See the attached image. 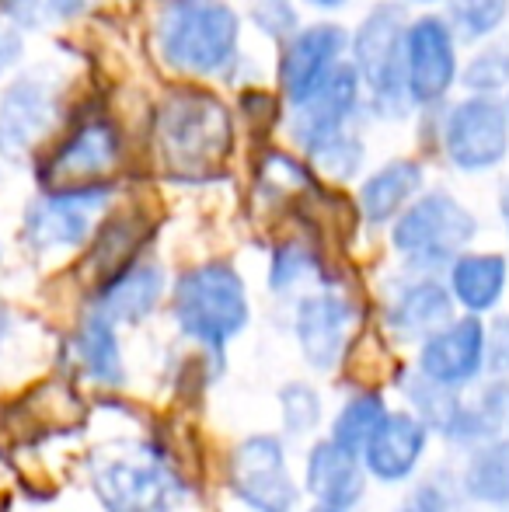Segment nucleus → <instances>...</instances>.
<instances>
[{"mask_svg": "<svg viewBox=\"0 0 509 512\" xmlns=\"http://www.w3.org/2000/svg\"><path fill=\"white\" fill-rule=\"evenodd\" d=\"M171 321L182 342L196 345L213 366H224L231 345L252 324L248 283L231 262L185 269L171 286Z\"/></svg>", "mask_w": 509, "mask_h": 512, "instance_id": "1", "label": "nucleus"}, {"mask_svg": "<svg viewBox=\"0 0 509 512\" xmlns=\"http://www.w3.org/2000/svg\"><path fill=\"white\" fill-rule=\"evenodd\" d=\"M88 488L105 512H182L192 485L154 443H112L88 464Z\"/></svg>", "mask_w": 509, "mask_h": 512, "instance_id": "2", "label": "nucleus"}, {"mask_svg": "<svg viewBox=\"0 0 509 512\" xmlns=\"http://www.w3.org/2000/svg\"><path fill=\"white\" fill-rule=\"evenodd\" d=\"M161 164L175 178L199 182L213 175L217 164L231 154L234 126L224 102L196 88H178L157 108L154 126Z\"/></svg>", "mask_w": 509, "mask_h": 512, "instance_id": "3", "label": "nucleus"}, {"mask_svg": "<svg viewBox=\"0 0 509 512\" xmlns=\"http://www.w3.org/2000/svg\"><path fill=\"white\" fill-rule=\"evenodd\" d=\"M241 18L227 0H168L157 18L164 63L189 77L227 74L238 60Z\"/></svg>", "mask_w": 509, "mask_h": 512, "instance_id": "4", "label": "nucleus"}, {"mask_svg": "<svg viewBox=\"0 0 509 512\" xmlns=\"http://www.w3.org/2000/svg\"><path fill=\"white\" fill-rule=\"evenodd\" d=\"M478 223L471 209L450 192H422L398 220L391 223V248L408 272L450 269L475 237Z\"/></svg>", "mask_w": 509, "mask_h": 512, "instance_id": "5", "label": "nucleus"}, {"mask_svg": "<svg viewBox=\"0 0 509 512\" xmlns=\"http://www.w3.org/2000/svg\"><path fill=\"white\" fill-rule=\"evenodd\" d=\"M227 488L245 512H304L300 471L279 432H248L234 443Z\"/></svg>", "mask_w": 509, "mask_h": 512, "instance_id": "6", "label": "nucleus"}, {"mask_svg": "<svg viewBox=\"0 0 509 512\" xmlns=\"http://www.w3.org/2000/svg\"><path fill=\"white\" fill-rule=\"evenodd\" d=\"M360 317V304L342 286L321 283L300 293L290 307V338L300 363L318 377L339 370L353 349Z\"/></svg>", "mask_w": 509, "mask_h": 512, "instance_id": "7", "label": "nucleus"}, {"mask_svg": "<svg viewBox=\"0 0 509 512\" xmlns=\"http://www.w3.org/2000/svg\"><path fill=\"white\" fill-rule=\"evenodd\" d=\"M405 14L394 4H377L353 35V67L381 115L408 112L405 88Z\"/></svg>", "mask_w": 509, "mask_h": 512, "instance_id": "8", "label": "nucleus"}, {"mask_svg": "<svg viewBox=\"0 0 509 512\" xmlns=\"http://www.w3.org/2000/svg\"><path fill=\"white\" fill-rule=\"evenodd\" d=\"M112 203V185H84V189L42 192L21 213V244L32 255L53 258L88 244L98 216Z\"/></svg>", "mask_w": 509, "mask_h": 512, "instance_id": "9", "label": "nucleus"}, {"mask_svg": "<svg viewBox=\"0 0 509 512\" xmlns=\"http://www.w3.org/2000/svg\"><path fill=\"white\" fill-rule=\"evenodd\" d=\"M412 370L443 391L464 394L478 387L485 377V321L461 314L443 324L415 349Z\"/></svg>", "mask_w": 509, "mask_h": 512, "instance_id": "10", "label": "nucleus"}, {"mask_svg": "<svg viewBox=\"0 0 509 512\" xmlns=\"http://www.w3.org/2000/svg\"><path fill=\"white\" fill-rule=\"evenodd\" d=\"M300 488L304 499L314 509L332 512H360L363 499L370 492V474L363 467V457L335 439L318 436L300 453Z\"/></svg>", "mask_w": 509, "mask_h": 512, "instance_id": "11", "label": "nucleus"}, {"mask_svg": "<svg viewBox=\"0 0 509 512\" xmlns=\"http://www.w3.org/2000/svg\"><path fill=\"white\" fill-rule=\"evenodd\" d=\"M443 150L461 171L496 168L509 150V112L496 98L475 95L454 105L443 122Z\"/></svg>", "mask_w": 509, "mask_h": 512, "instance_id": "12", "label": "nucleus"}, {"mask_svg": "<svg viewBox=\"0 0 509 512\" xmlns=\"http://www.w3.org/2000/svg\"><path fill=\"white\" fill-rule=\"evenodd\" d=\"M60 112V84L49 74H21L0 98V157L21 161L53 129Z\"/></svg>", "mask_w": 509, "mask_h": 512, "instance_id": "13", "label": "nucleus"}, {"mask_svg": "<svg viewBox=\"0 0 509 512\" xmlns=\"http://www.w3.org/2000/svg\"><path fill=\"white\" fill-rule=\"evenodd\" d=\"M457 81L454 32L443 18H419L405 32V88L412 105L443 102Z\"/></svg>", "mask_w": 509, "mask_h": 512, "instance_id": "14", "label": "nucleus"}, {"mask_svg": "<svg viewBox=\"0 0 509 512\" xmlns=\"http://www.w3.org/2000/svg\"><path fill=\"white\" fill-rule=\"evenodd\" d=\"M454 321V297L436 276L405 272L384 290V328L398 342L422 345L433 331Z\"/></svg>", "mask_w": 509, "mask_h": 512, "instance_id": "15", "label": "nucleus"}, {"mask_svg": "<svg viewBox=\"0 0 509 512\" xmlns=\"http://www.w3.org/2000/svg\"><path fill=\"white\" fill-rule=\"evenodd\" d=\"M119 154H123V140H119V129L112 126L109 119L81 122V126L63 140V147L49 157L46 168H42L46 192L102 185L98 178L116 168Z\"/></svg>", "mask_w": 509, "mask_h": 512, "instance_id": "16", "label": "nucleus"}, {"mask_svg": "<svg viewBox=\"0 0 509 512\" xmlns=\"http://www.w3.org/2000/svg\"><path fill=\"white\" fill-rule=\"evenodd\" d=\"M429 439H433V432L422 418H415L408 408H391V415L374 432L367 450L360 453L370 481L381 488L412 485L422 460H426Z\"/></svg>", "mask_w": 509, "mask_h": 512, "instance_id": "17", "label": "nucleus"}, {"mask_svg": "<svg viewBox=\"0 0 509 512\" xmlns=\"http://www.w3.org/2000/svg\"><path fill=\"white\" fill-rule=\"evenodd\" d=\"M342 53H346V32L332 21L321 25H307L286 42L283 60H279V84L283 95L293 108L304 105L335 70L342 67Z\"/></svg>", "mask_w": 509, "mask_h": 512, "instance_id": "18", "label": "nucleus"}, {"mask_svg": "<svg viewBox=\"0 0 509 512\" xmlns=\"http://www.w3.org/2000/svg\"><path fill=\"white\" fill-rule=\"evenodd\" d=\"M360 98H363V84L356 74L353 63H342L304 105L293 108L290 119V133L307 154L321 150L328 140L349 133V119L360 112Z\"/></svg>", "mask_w": 509, "mask_h": 512, "instance_id": "19", "label": "nucleus"}, {"mask_svg": "<svg viewBox=\"0 0 509 512\" xmlns=\"http://www.w3.org/2000/svg\"><path fill=\"white\" fill-rule=\"evenodd\" d=\"M164 297H168L164 265L150 262V258H133L119 272L102 279L88 310L109 317L116 328H126V324H143L147 317H154V310L164 304Z\"/></svg>", "mask_w": 509, "mask_h": 512, "instance_id": "20", "label": "nucleus"}, {"mask_svg": "<svg viewBox=\"0 0 509 512\" xmlns=\"http://www.w3.org/2000/svg\"><path fill=\"white\" fill-rule=\"evenodd\" d=\"M70 363L81 373L84 380L98 387H126L129 366H126V349L119 328L109 317L95 314V310H84V317L77 321L74 335H70Z\"/></svg>", "mask_w": 509, "mask_h": 512, "instance_id": "21", "label": "nucleus"}, {"mask_svg": "<svg viewBox=\"0 0 509 512\" xmlns=\"http://www.w3.org/2000/svg\"><path fill=\"white\" fill-rule=\"evenodd\" d=\"M506 276H509V265L503 255L464 251L447 269V290L457 307H464L471 317H482L489 310H496V304L503 300Z\"/></svg>", "mask_w": 509, "mask_h": 512, "instance_id": "22", "label": "nucleus"}, {"mask_svg": "<svg viewBox=\"0 0 509 512\" xmlns=\"http://www.w3.org/2000/svg\"><path fill=\"white\" fill-rule=\"evenodd\" d=\"M422 192V168L415 161H391L360 185V216L370 227L394 223Z\"/></svg>", "mask_w": 509, "mask_h": 512, "instance_id": "23", "label": "nucleus"}, {"mask_svg": "<svg viewBox=\"0 0 509 512\" xmlns=\"http://www.w3.org/2000/svg\"><path fill=\"white\" fill-rule=\"evenodd\" d=\"M457 492L475 506L506 509L509 506V443H482L468 450L457 471Z\"/></svg>", "mask_w": 509, "mask_h": 512, "instance_id": "24", "label": "nucleus"}, {"mask_svg": "<svg viewBox=\"0 0 509 512\" xmlns=\"http://www.w3.org/2000/svg\"><path fill=\"white\" fill-rule=\"evenodd\" d=\"M276 422L286 443H314L325 436V394L307 377H290L276 387Z\"/></svg>", "mask_w": 509, "mask_h": 512, "instance_id": "25", "label": "nucleus"}, {"mask_svg": "<svg viewBox=\"0 0 509 512\" xmlns=\"http://www.w3.org/2000/svg\"><path fill=\"white\" fill-rule=\"evenodd\" d=\"M391 415V405L381 391L374 387H356L339 401V408L332 411V422L325 425V436L335 439L339 446L353 453H363L367 443L374 439V432L384 425V418Z\"/></svg>", "mask_w": 509, "mask_h": 512, "instance_id": "26", "label": "nucleus"}, {"mask_svg": "<svg viewBox=\"0 0 509 512\" xmlns=\"http://www.w3.org/2000/svg\"><path fill=\"white\" fill-rule=\"evenodd\" d=\"M328 283L321 255L314 251V244L307 241H283L272 248L269 272H265V286L272 297H293L314 290V286Z\"/></svg>", "mask_w": 509, "mask_h": 512, "instance_id": "27", "label": "nucleus"}, {"mask_svg": "<svg viewBox=\"0 0 509 512\" xmlns=\"http://www.w3.org/2000/svg\"><path fill=\"white\" fill-rule=\"evenodd\" d=\"M509 14V0H450V32L457 39H485L496 28H503Z\"/></svg>", "mask_w": 509, "mask_h": 512, "instance_id": "28", "label": "nucleus"}, {"mask_svg": "<svg viewBox=\"0 0 509 512\" xmlns=\"http://www.w3.org/2000/svg\"><path fill=\"white\" fill-rule=\"evenodd\" d=\"M457 499H461V492H457V474L436 471V474H429V478L415 481L405 499L391 512H454Z\"/></svg>", "mask_w": 509, "mask_h": 512, "instance_id": "29", "label": "nucleus"}, {"mask_svg": "<svg viewBox=\"0 0 509 512\" xmlns=\"http://www.w3.org/2000/svg\"><path fill=\"white\" fill-rule=\"evenodd\" d=\"M464 88L475 95L492 98L496 91H503L509 84V46H489L468 63L464 70Z\"/></svg>", "mask_w": 509, "mask_h": 512, "instance_id": "30", "label": "nucleus"}, {"mask_svg": "<svg viewBox=\"0 0 509 512\" xmlns=\"http://www.w3.org/2000/svg\"><path fill=\"white\" fill-rule=\"evenodd\" d=\"M311 157H314V164H318L321 171H328L332 178L346 182V178L360 175L367 150H363V143L356 140L353 133H342V136H335V140H328L321 150H314Z\"/></svg>", "mask_w": 509, "mask_h": 512, "instance_id": "31", "label": "nucleus"}, {"mask_svg": "<svg viewBox=\"0 0 509 512\" xmlns=\"http://www.w3.org/2000/svg\"><path fill=\"white\" fill-rule=\"evenodd\" d=\"M255 25L262 28L265 35H272L276 42H290L293 35L300 32L297 28V11H293L286 0H262L255 7Z\"/></svg>", "mask_w": 509, "mask_h": 512, "instance_id": "32", "label": "nucleus"}, {"mask_svg": "<svg viewBox=\"0 0 509 512\" xmlns=\"http://www.w3.org/2000/svg\"><path fill=\"white\" fill-rule=\"evenodd\" d=\"M509 373V317L485 324V377L503 380Z\"/></svg>", "mask_w": 509, "mask_h": 512, "instance_id": "33", "label": "nucleus"}, {"mask_svg": "<svg viewBox=\"0 0 509 512\" xmlns=\"http://www.w3.org/2000/svg\"><path fill=\"white\" fill-rule=\"evenodd\" d=\"M0 14L14 18L18 25H35V18H39V0H0Z\"/></svg>", "mask_w": 509, "mask_h": 512, "instance_id": "34", "label": "nucleus"}, {"mask_svg": "<svg viewBox=\"0 0 509 512\" xmlns=\"http://www.w3.org/2000/svg\"><path fill=\"white\" fill-rule=\"evenodd\" d=\"M46 7L56 18H77V14L88 7V0H46Z\"/></svg>", "mask_w": 509, "mask_h": 512, "instance_id": "35", "label": "nucleus"}, {"mask_svg": "<svg viewBox=\"0 0 509 512\" xmlns=\"http://www.w3.org/2000/svg\"><path fill=\"white\" fill-rule=\"evenodd\" d=\"M14 338V317H11V307L0 300V352L7 349V342Z\"/></svg>", "mask_w": 509, "mask_h": 512, "instance_id": "36", "label": "nucleus"}, {"mask_svg": "<svg viewBox=\"0 0 509 512\" xmlns=\"http://www.w3.org/2000/svg\"><path fill=\"white\" fill-rule=\"evenodd\" d=\"M304 4L321 7V11H335V7H342V4H346V0H304Z\"/></svg>", "mask_w": 509, "mask_h": 512, "instance_id": "37", "label": "nucleus"}, {"mask_svg": "<svg viewBox=\"0 0 509 512\" xmlns=\"http://www.w3.org/2000/svg\"><path fill=\"white\" fill-rule=\"evenodd\" d=\"M499 209H503V223H506V234H509V182L503 189V199H499Z\"/></svg>", "mask_w": 509, "mask_h": 512, "instance_id": "38", "label": "nucleus"}, {"mask_svg": "<svg viewBox=\"0 0 509 512\" xmlns=\"http://www.w3.org/2000/svg\"><path fill=\"white\" fill-rule=\"evenodd\" d=\"M7 56H11V49H7V39H4V32H0V67H4Z\"/></svg>", "mask_w": 509, "mask_h": 512, "instance_id": "39", "label": "nucleus"}, {"mask_svg": "<svg viewBox=\"0 0 509 512\" xmlns=\"http://www.w3.org/2000/svg\"><path fill=\"white\" fill-rule=\"evenodd\" d=\"M304 512H332V509H314V506H311V509H304Z\"/></svg>", "mask_w": 509, "mask_h": 512, "instance_id": "40", "label": "nucleus"}, {"mask_svg": "<svg viewBox=\"0 0 509 512\" xmlns=\"http://www.w3.org/2000/svg\"><path fill=\"white\" fill-rule=\"evenodd\" d=\"M415 4H433V0H415Z\"/></svg>", "mask_w": 509, "mask_h": 512, "instance_id": "41", "label": "nucleus"}, {"mask_svg": "<svg viewBox=\"0 0 509 512\" xmlns=\"http://www.w3.org/2000/svg\"><path fill=\"white\" fill-rule=\"evenodd\" d=\"M506 112H509V102H506Z\"/></svg>", "mask_w": 509, "mask_h": 512, "instance_id": "42", "label": "nucleus"}]
</instances>
